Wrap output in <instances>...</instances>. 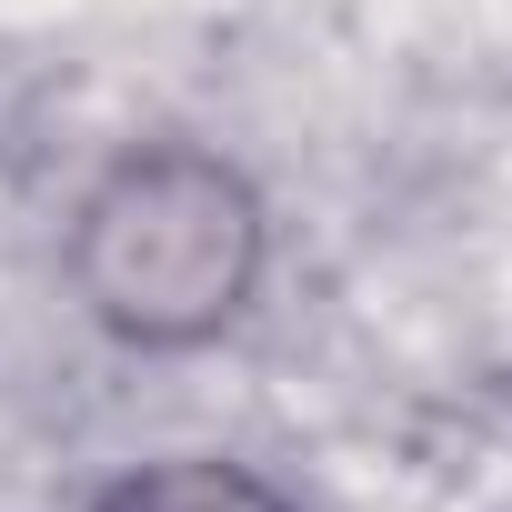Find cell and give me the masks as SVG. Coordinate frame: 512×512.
Here are the masks:
<instances>
[{"mask_svg":"<svg viewBox=\"0 0 512 512\" xmlns=\"http://www.w3.org/2000/svg\"><path fill=\"white\" fill-rule=\"evenodd\" d=\"M61 272L101 342L141 362L211 352L272 282V201L211 141H131L71 201Z\"/></svg>","mask_w":512,"mask_h":512,"instance_id":"cell-1","label":"cell"},{"mask_svg":"<svg viewBox=\"0 0 512 512\" xmlns=\"http://www.w3.org/2000/svg\"><path fill=\"white\" fill-rule=\"evenodd\" d=\"M81 512H302V492H282L241 452H161V462L111 472Z\"/></svg>","mask_w":512,"mask_h":512,"instance_id":"cell-2","label":"cell"}]
</instances>
